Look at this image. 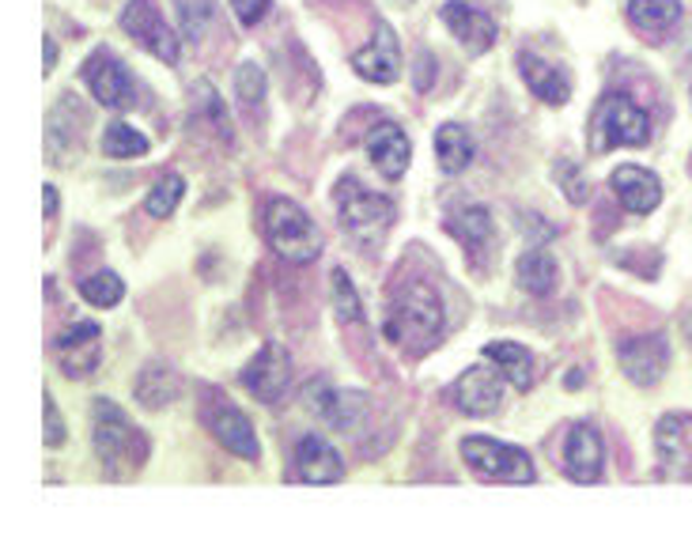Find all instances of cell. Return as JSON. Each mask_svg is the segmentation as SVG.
Segmentation results:
<instances>
[{
    "instance_id": "1",
    "label": "cell",
    "mask_w": 692,
    "mask_h": 533,
    "mask_svg": "<svg viewBox=\"0 0 692 533\" xmlns=\"http://www.w3.org/2000/svg\"><path fill=\"white\" fill-rule=\"evenodd\" d=\"M442 334V299L431 284L413 280L394 296L386 315V337L409 352H428Z\"/></svg>"
},
{
    "instance_id": "13",
    "label": "cell",
    "mask_w": 692,
    "mask_h": 533,
    "mask_svg": "<svg viewBox=\"0 0 692 533\" xmlns=\"http://www.w3.org/2000/svg\"><path fill=\"white\" fill-rule=\"evenodd\" d=\"M353 69L372 84H394L401 72V45L398 34L390 31V23L375 27V39L364 45V50L353 53Z\"/></svg>"
},
{
    "instance_id": "12",
    "label": "cell",
    "mask_w": 692,
    "mask_h": 533,
    "mask_svg": "<svg viewBox=\"0 0 692 533\" xmlns=\"http://www.w3.org/2000/svg\"><path fill=\"white\" fill-rule=\"evenodd\" d=\"M617 360H621L624 375H629L635 386H654L670 367V341L662 334L632 337V341H624L617 348Z\"/></svg>"
},
{
    "instance_id": "28",
    "label": "cell",
    "mask_w": 692,
    "mask_h": 533,
    "mask_svg": "<svg viewBox=\"0 0 692 533\" xmlns=\"http://www.w3.org/2000/svg\"><path fill=\"white\" fill-rule=\"evenodd\" d=\"M450 235L458 238L461 246H485L488 238H492V216H488V208L474 205V208H461V213L450 219Z\"/></svg>"
},
{
    "instance_id": "30",
    "label": "cell",
    "mask_w": 692,
    "mask_h": 533,
    "mask_svg": "<svg viewBox=\"0 0 692 533\" xmlns=\"http://www.w3.org/2000/svg\"><path fill=\"white\" fill-rule=\"evenodd\" d=\"M144 152H147V136L144 133H136V129L125 125V122L106 125L103 155H110V160H133V155H144Z\"/></svg>"
},
{
    "instance_id": "37",
    "label": "cell",
    "mask_w": 692,
    "mask_h": 533,
    "mask_svg": "<svg viewBox=\"0 0 692 533\" xmlns=\"http://www.w3.org/2000/svg\"><path fill=\"white\" fill-rule=\"evenodd\" d=\"M58 213V193H53V186H45V216Z\"/></svg>"
},
{
    "instance_id": "16",
    "label": "cell",
    "mask_w": 692,
    "mask_h": 533,
    "mask_svg": "<svg viewBox=\"0 0 692 533\" xmlns=\"http://www.w3.org/2000/svg\"><path fill=\"white\" fill-rule=\"evenodd\" d=\"M84 80L91 88V95L110 110H122L133 103V84H129V72L122 69V61L110 58V53H91L84 64Z\"/></svg>"
},
{
    "instance_id": "32",
    "label": "cell",
    "mask_w": 692,
    "mask_h": 533,
    "mask_svg": "<svg viewBox=\"0 0 692 533\" xmlns=\"http://www.w3.org/2000/svg\"><path fill=\"white\" fill-rule=\"evenodd\" d=\"M235 91H238V103H243L246 110H262V103H265V72L257 69L254 61L238 64Z\"/></svg>"
},
{
    "instance_id": "35",
    "label": "cell",
    "mask_w": 692,
    "mask_h": 533,
    "mask_svg": "<svg viewBox=\"0 0 692 533\" xmlns=\"http://www.w3.org/2000/svg\"><path fill=\"white\" fill-rule=\"evenodd\" d=\"M45 443H50V447H61V443H64L61 412H58V406H53L50 393H45Z\"/></svg>"
},
{
    "instance_id": "20",
    "label": "cell",
    "mask_w": 692,
    "mask_h": 533,
    "mask_svg": "<svg viewBox=\"0 0 692 533\" xmlns=\"http://www.w3.org/2000/svg\"><path fill=\"white\" fill-rule=\"evenodd\" d=\"M367 152H372V163L383 178H401V174L409 171L413 144L394 122H383L372 129V136H367Z\"/></svg>"
},
{
    "instance_id": "19",
    "label": "cell",
    "mask_w": 692,
    "mask_h": 533,
    "mask_svg": "<svg viewBox=\"0 0 692 533\" xmlns=\"http://www.w3.org/2000/svg\"><path fill=\"white\" fill-rule=\"evenodd\" d=\"M609 186H613L617 201H621V205L635 216L654 213L659 201H662V182L643 167H617L613 178H609Z\"/></svg>"
},
{
    "instance_id": "8",
    "label": "cell",
    "mask_w": 692,
    "mask_h": 533,
    "mask_svg": "<svg viewBox=\"0 0 692 533\" xmlns=\"http://www.w3.org/2000/svg\"><path fill=\"white\" fill-rule=\"evenodd\" d=\"M122 31L133 34V39L141 42L147 53H155L160 61H167V64L179 61V39H174V31L152 0H129L122 8Z\"/></svg>"
},
{
    "instance_id": "27",
    "label": "cell",
    "mask_w": 692,
    "mask_h": 533,
    "mask_svg": "<svg viewBox=\"0 0 692 533\" xmlns=\"http://www.w3.org/2000/svg\"><path fill=\"white\" fill-rule=\"evenodd\" d=\"M629 20L640 31H666L681 20V4L678 0H629Z\"/></svg>"
},
{
    "instance_id": "7",
    "label": "cell",
    "mask_w": 692,
    "mask_h": 533,
    "mask_svg": "<svg viewBox=\"0 0 692 533\" xmlns=\"http://www.w3.org/2000/svg\"><path fill=\"white\" fill-rule=\"evenodd\" d=\"M337 213H340V224H345L356 238H375L394 224L398 208H394V201H386L383 193L364 189L356 178H340L337 182Z\"/></svg>"
},
{
    "instance_id": "29",
    "label": "cell",
    "mask_w": 692,
    "mask_h": 533,
    "mask_svg": "<svg viewBox=\"0 0 692 533\" xmlns=\"http://www.w3.org/2000/svg\"><path fill=\"white\" fill-rule=\"evenodd\" d=\"M182 197H186V178H182V174H163V178L152 186V193H147L144 208H147V216L167 219L174 208H179Z\"/></svg>"
},
{
    "instance_id": "4",
    "label": "cell",
    "mask_w": 692,
    "mask_h": 533,
    "mask_svg": "<svg viewBox=\"0 0 692 533\" xmlns=\"http://www.w3.org/2000/svg\"><path fill=\"white\" fill-rule=\"evenodd\" d=\"M461 458L469 462V470L485 481L496 484H533L538 481V470H533L530 454L522 447L500 443V439L488 435H469L461 439Z\"/></svg>"
},
{
    "instance_id": "15",
    "label": "cell",
    "mask_w": 692,
    "mask_h": 533,
    "mask_svg": "<svg viewBox=\"0 0 692 533\" xmlns=\"http://www.w3.org/2000/svg\"><path fill=\"white\" fill-rule=\"evenodd\" d=\"M654 447L666 476L692 481V417H662L654 428Z\"/></svg>"
},
{
    "instance_id": "17",
    "label": "cell",
    "mask_w": 692,
    "mask_h": 533,
    "mask_svg": "<svg viewBox=\"0 0 692 533\" xmlns=\"http://www.w3.org/2000/svg\"><path fill=\"white\" fill-rule=\"evenodd\" d=\"M602 435L594 424H576L564 439V473L576 484H594L602 476Z\"/></svg>"
},
{
    "instance_id": "14",
    "label": "cell",
    "mask_w": 692,
    "mask_h": 533,
    "mask_svg": "<svg viewBox=\"0 0 692 533\" xmlns=\"http://www.w3.org/2000/svg\"><path fill=\"white\" fill-rule=\"evenodd\" d=\"M295 481L303 484H337L345 481V462L322 435H303L292 454Z\"/></svg>"
},
{
    "instance_id": "5",
    "label": "cell",
    "mask_w": 692,
    "mask_h": 533,
    "mask_svg": "<svg viewBox=\"0 0 692 533\" xmlns=\"http://www.w3.org/2000/svg\"><path fill=\"white\" fill-rule=\"evenodd\" d=\"M201 424L212 431V439H216L220 447L231 450L235 458H243V462H257V458H262V443H257V435H254V424L246 420L243 409L231 406L224 393L205 390Z\"/></svg>"
},
{
    "instance_id": "3",
    "label": "cell",
    "mask_w": 692,
    "mask_h": 533,
    "mask_svg": "<svg viewBox=\"0 0 692 533\" xmlns=\"http://www.w3.org/2000/svg\"><path fill=\"white\" fill-rule=\"evenodd\" d=\"M265 238H269V246L284 262H295V265H307L322 254L318 224L288 197H276L269 201V208H265Z\"/></svg>"
},
{
    "instance_id": "11",
    "label": "cell",
    "mask_w": 692,
    "mask_h": 533,
    "mask_svg": "<svg viewBox=\"0 0 692 533\" xmlns=\"http://www.w3.org/2000/svg\"><path fill=\"white\" fill-rule=\"evenodd\" d=\"M450 401H455L466 417H488V412H496L503 401V371L500 367L492 371V367H485V363L469 367V371L450 386Z\"/></svg>"
},
{
    "instance_id": "18",
    "label": "cell",
    "mask_w": 692,
    "mask_h": 533,
    "mask_svg": "<svg viewBox=\"0 0 692 533\" xmlns=\"http://www.w3.org/2000/svg\"><path fill=\"white\" fill-rule=\"evenodd\" d=\"M442 23L450 27V34L474 53H485L488 45L496 42V20L488 12L474 4H461V0H450L442 4Z\"/></svg>"
},
{
    "instance_id": "2",
    "label": "cell",
    "mask_w": 692,
    "mask_h": 533,
    "mask_svg": "<svg viewBox=\"0 0 692 533\" xmlns=\"http://www.w3.org/2000/svg\"><path fill=\"white\" fill-rule=\"evenodd\" d=\"M91 443L103 462V473L110 481H125L147 462V439L141 428H133V420L125 417L114 401H99L95 406V431Z\"/></svg>"
},
{
    "instance_id": "6",
    "label": "cell",
    "mask_w": 692,
    "mask_h": 533,
    "mask_svg": "<svg viewBox=\"0 0 692 533\" xmlns=\"http://www.w3.org/2000/svg\"><path fill=\"white\" fill-rule=\"evenodd\" d=\"M651 122L629 95H606L594 110V144L598 148H635L648 144Z\"/></svg>"
},
{
    "instance_id": "23",
    "label": "cell",
    "mask_w": 692,
    "mask_h": 533,
    "mask_svg": "<svg viewBox=\"0 0 692 533\" xmlns=\"http://www.w3.org/2000/svg\"><path fill=\"white\" fill-rule=\"evenodd\" d=\"M179 390H182V382H179V375H174V367L160 363V360L147 363L141 371V379H136V386H133L136 401H141L144 409L171 406V401L179 398Z\"/></svg>"
},
{
    "instance_id": "22",
    "label": "cell",
    "mask_w": 692,
    "mask_h": 533,
    "mask_svg": "<svg viewBox=\"0 0 692 533\" xmlns=\"http://www.w3.org/2000/svg\"><path fill=\"white\" fill-rule=\"evenodd\" d=\"M481 356L500 367L503 379L511 382L515 390L526 393L533 386V356H530V348H522V345H515V341H488L481 348Z\"/></svg>"
},
{
    "instance_id": "33",
    "label": "cell",
    "mask_w": 692,
    "mask_h": 533,
    "mask_svg": "<svg viewBox=\"0 0 692 533\" xmlns=\"http://www.w3.org/2000/svg\"><path fill=\"white\" fill-rule=\"evenodd\" d=\"M329 280H334V284H329V288H334L337 318H340V321H359V318H364V310H359V296H356L353 277H348L345 269H334V277H329Z\"/></svg>"
},
{
    "instance_id": "24",
    "label": "cell",
    "mask_w": 692,
    "mask_h": 533,
    "mask_svg": "<svg viewBox=\"0 0 692 533\" xmlns=\"http://www.w3.org/2000/svg\"><path fill=\"white\" fill-rule=\"evenodd\" d=\"M436 155H439V167L447 174L466 171L469 163H474V155H477V144H474V136H469V129L458 125V122L442 125L436 133Z\"/></svg>"
},
{
    "instance_id": "34",
    "label": "cell",
    "mask_w": 692,
    "mask_h": 533,
    "mask_svg": "<svg viewBox=\"0 0 692 533\" xmlns=\"http://www.w3.org/2000/svg\"><path fill=\"white\" fill-rule=\"evenodd\" d=\"M231 8H235L243 27H257L265 20V12H269V0H231Z\"/></svg>"
},
{
    "instance_id": "25",
    "label": "cell",
    "mask_w": 692,
    "mask_h": 533,
    "mask_svg": "<svg viewBox=\"0 0 692 533\" xmlns=\"http://www.w3.org/2000/svg\"><path fill=\"white\" fill-rule=\"evenodd\" d=\"M329 424L337 428H356V420L367 412L364 393H337V390H318V401H311Z\"/></svg>"
},
{
    "instance_id": "26",
    "label": "cell",
    "mask_w": 692,
    "mask_h": 533,
    "mask_svg": "<svg viewBox=\"0 0 692 533\" xmlns=\"http://www.w3.org/2000/svg\"><path fill=\"white\" fill-rule=\"evenodd\" d=\"M519 284L530 296H549L557 288V262L546 250H526L519 257Z\"/></svg>"
},
{
    "instance_id": "10",
    "label": "cell",
    "mask_w": 692,
    "mask_h": 533,
    "mask_svg": "<svg viewBox=\"0 0 692 533\" xmlns=\"http://www.w3.org/2000/svg\"><path fill=\"white\" fill-rule=\"evenodd\" d=\"M243 386L254 393L257 401H265V406H276V401L284 398V390L292 386V356L284 345H262V352L254 356L251 363H246L243 371Z\"/></svg>"
},
{
    "instance_id": "38",
    "label": "cell",
    "mask_w": 692,
    "mask_h": 533,
    "mask_svg": "<svg viewBox=\"0 0 692 533\" xmlns=\"http://www.w3.org/2000/svg\"><path fill=\"white\" fill-rule=\"evenodd\" d=\"M53 58H58V50H53V42L45 39V69H53Z\"/></svg>"
},
{
    "instance_id": "36",
    "label": "cell",
    "mask_w": 692,
    "mask_h": 533,
    "mask_svg": "<svg viewBox=\"0 0 692 533\" xmlns=\"http://www.w3.org/2000/svg\"><path fill=\"white\" fill-rule=\"evenodd\" d=\"M560 174H564V186H568V201L571 205H583L587 201V182H579V174H576V167H571V163H564V167H560Z\"/></svg>"
},
{
    "instance_id": "31",
    "label": "cell",
    "mask_w": 692,
    "mask_h": 533,
    "mask_svg": "<svg viewBox=\"0 0 692 533\" xmlns=\"http://www.w3.org/2000/svg\"><path fill=\"white\" fill-rule=\"evenodd\" d=\"M80 296H84L91 307H118L125 296V284L118 273H91L88 280H80Z\"/></svg>"
},
{
    "instance_id": "21",
    "label": "cell",
    "mask_w": 692,
    "mask_h": 533,
    "mask_svg": "<svg viewBox=\"0 0 692 533\" xmlns=\"http://www.w3.org/2000/svg\"><path fill=\"white\" fill-rule=\"evenodd\" d=\"M519 64H522V80H526V88H530L533 95L541 99V103H549V106H564L568 99H571V84H568V76L557 69V64H549V61L533 58V53H522Z\"/></svg>"
},
{
    "instance_id": "9",
    "label": "cell",
    "mask_w": 692,
    "mask_h": 533,
    "mask_svg": "<svg viewBox=\"0 0 692 533\" xmlns=\"http://www.w3.org/2000/svg\"><path fill=\"white\" fill-rule=\"evenodd\" d=\"M53 360L69 379H88V375L99 371V360H103V329L95 321H80V326L64 329V334L53 341Z\"/></svg>"
}]
</instances>
